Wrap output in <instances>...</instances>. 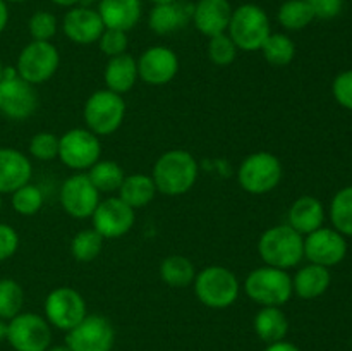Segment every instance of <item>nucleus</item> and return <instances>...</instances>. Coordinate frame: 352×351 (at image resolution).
Returning a JSON list of instances; mask_svg holds the SVG:
<instances>
[{"label": "nucleus", "instance_id": "nucleus-51", "mask_svg": "<svg viewBox=\"0 0 352 351\" xmlns=\"http://www.w3.org/2000/svg\"><path fill=\"white\" fill-rule=\"evenodd\" d=\"M0 210H2V196H0Z\"/></svg>", "mask_w": 352, "mask_h": 351}, {"label": "nucleus", "instance_id": "nucleus-18", "mask_svg": "<svg viewBox=\"0 0 352 351\" xmlns=\"http://www.w3.org/2000/svg\"><path fill=\"white\" fill-rule=\"evenodd\" d=\"M62 30L65 36L78 45H89L100 40L105 31L102 17L98 10L89 7H71L62 21Z\"/></svg>", "mask_w": 352, "mask_h": 351}, {"label": "nucleus", "instance_id": "nucleus-9", "mask_svg": "<svg viewBox=\"0 0 352 351\" xmlns=\"http://www.w3.org/2000/svg\"><path fill=\"white\" fill-rule=\"evenodd\" d=\"M60 64V55L52 41L33 40L21 50L17 57L16 71L30 85L47 83L57 72Z\"/></svg>", "mask_w": 352, "mask_h": 351}, {"label": "nucleus", "instance_id": "nucleus-32", "mask_svg": "<svg viewBox=\"0 0 352 351\" xmlns=\"http://www.w3.org/2000/svg\"><path fill=\"white\" fill-rule=\"evenodd\" d=\"M330 220L333 229L352 237V186L340 189L330 203Z\"/></svg>", "mask_w": 352, "mask_h": 351}, {"label": "nucleus", "instance_id": "nucleus-45", "mask_svg": "<svg viewBox=\"0 0 352 351\" xmlns=\"http://www.w3.org/2000/svg\"><path fill=\"white\" fill-rule=\"evenodd\" d=\"M52 2L60 7H76V3H79L81 0H52Z\"/></svg>", "mask_w": 352, "mask_h": 351}, {"label": "nucleus", "instance_id": "nucleus-4", "mask_svg": "<svg viewBox=\"0 0 352 351\" xmlns=\"http://www.w3.org/2000/svg\"><path fill=\"white\" fill-rule=\"evenodd\" d=\"M195 295L208 308H227L239 296V281L230 268L210 265L196 274Z\"/></svg>", "mask_w": 352, "mask_h": 351}, {"label": "nucleus", "instance_id": "nucleus-37", "mask_svg": "<svg viewBox=\"0 0 352 351\" xmlns=\"http://www.w3.org/2000/svg\"><path fill=\"white\" fill-rule=\"evenodd\" d=\"M28 28H30V34L33 40L50 41L55 36V33H57V19H55L52 12L38 10V12L31 16Z\"/></svg>", "mask_w": 352, "mask_h": 351}, {"label": "nucleus", "instance_id": "nucleus-14", "mask_svg": "<svg viewBox=\"0 0 352 351\" xmlns=\"http://www.w3.org/2000/svg\"><path fill=\"white\" fill-rule=\"evenodd\" d=\"M91 217L93 229L102 234L103 240L126 236L134 226V209L124 203L119 196L100 202Z\"/></svg>", "mask_w": 352, "mask_h": 351}, {"label": "nucleus", "instance_id": "nucleus-34", "mask_svg": "<svg viewBox=\"0 0 352 351\" xmlns=\"http://www.w3.org/2000/svg\"><path fill=\"white\" fill-rule=\"evenodd\" d=\"M24 305V291L14 279H0V319L10 320L19 315Z\"/></svg>", "mask_w": 352, "mask_h": 351}, {"label": "nucleus", "instance_id": "nucleus-5", "mask_svg": "<svg viewBox=\"0 0 352 351\" xmlns=\"http://www.w3.org/2000/svg\"><path fill=\"white\" fill-rule=\"evenodd\" d=\"M124 116H126V102L122 95L110 89H98L93 93L86 100L82 109L86 126L96 136H109L116 133L122 124Z\"/></svg>", "mask_w": 352, "mask_h": 351}, {"label": "nucleus", "instance_id": "nucleus-24", "mask_svg": "<svg viewBox=\"0 0 352 351\" xmlns=\"http://www.w3.org/2000/svg\"><path fill=\"white\" fill-rule=\"evenodd\" d=\"M330 272L322 265L309 264L302 267L292 279V291L302 299H315L322 296L329 289Z\"/></svg>", "mask_w": 352, "mask_h": 351}, {"label": "nucleus", "instance_id": "nucleus-11", "mask_svg": "<svg viewBox=\"0 0 352 351\" xmlns=\"http://www.w3.org/2000/svg\"><path fill=\"white\" fill-rule=\"evenodd\" d=\"M7 341L16 351H47L52 343L50 323L36 313H19L7 323Z\"/></svg>", "mask_w": 352, "mask_h": 351}, {"label": "nucleus", "instance_id": "nucleus-17", "mask_svg": "<svg viewBox=\"0 0 352 351\" xmlns=\"http://www.w3.org/2000/svg\"><path fill=\"white\" fill-rule=\"evenodd\" d=\"M138 76L144 83L162 86L170 83L179 71V58L172 48L157 45L143 52L138 58Z\"/></svg>", "mask_w": 352, "mask_h": 351}, {"label": "nucleus", "instance_id": "nucleus-15", "mask_svg": "<svg viewBox=\"0 0 352 351\" xmlns=\"http://www.w3.org/2000/svg\"><path fill=\"white\" fill-rule=\"evenodd\" d=\"M100 203V191L88 174H74L60 188V205L74 219H88Z\"/></svg>", "mask_w": 352, "mask_h": 351}, {"label": "nucleus", "instance_id": "nucleus-3", "mask_svg": "<svg viewBox=\"0 0 352 351\" xmlns=\"http://www.w3.org/2000/svg\"><path fill=\"white\" fill-rule=\"evenodd\" d=\"M227 31L239 50L256 52L270 36V19L260 6L244 3L232 10Z\"/></svg>", "mask_w": 352, "mask_h": 351}, {"label": "nucleus", "instance_id": "nucleus-7", "mask_svg": "<svg viewBox=\"0 0 352 351\" xmlns=\"http://www.w3.org/2000/svg\"><path fill=\"white\" fill-rule=\"evenodd\" d=\"M282 164L275 155L258 151L244 158L237 171V181L246 193L265 195L280 184Z\"/></svg>", "mask_w": 352, "mask_h": 351}, {"label": "nucleus", "instance_id": "nucleus-16", "mask_svg": "<svg viewBox=\"0 0 352 351\" xmlns=\"http://www.w3.org/2000/svg\"><path fill=\"white\" fill-rule=\"evenodd\" d=\"M347 255L346 236L336 229L320 227L306 236L305 240V257L311 264L322 267H333L340 264Z\"/></svg>", "mask_w": 352, "mask_h": 351}, {"label": "nucleus", "instance_id": "nucleus-6", "mask_svg": "<svg viewBox=\"0 0 352 351\" xmlns=\"http://www.w3.org/2000/svg\"><path fill=\"white\" fill-rule=\"evenodd\" d=\"M246 295L263 306H282L292 296V277L282 268L265 267L250 272L244 282Z\"/></svg>", "mask_w": 352, "mask_h": 351}, {"label": "nucleus", "instance_id": "nucleus-47", "mask_svg": "<svg viewBox=\"0 0 352 351\" xmlns=\"http://www.w3.org/2000/svg\"><path fill=\"white\" fill-rule=\"evenodd\" d=\"M47 351H71L67 346H52Z\"/></svg>", "mask_w": 352, "mask_h": 351}, {"label": "nucleus", "instance_id": "nucleus-2", "mask_svg": "<svg viewBox=\"0 0 352 351\" xmlns=\"http://www.w3.org/2000/svg\"><path fill=\"white\" fill-rule=\"evenodd\" d=\"M258 253L268 267L287 270L305 258V240L289 224H280L261 234Z\"/></svg>", "mask_w": 352, "mask_h": 351}, {"label": "nucleus", "instance_id": "nucleus-10", "mask_svg": "<svg viewBox=\"0 0 352 351\" xmlns=\"http://www.w3.org/2000/svg\"><path fill=\"white\" fill-rule=\"evenodd\" d=\"M102 145L96 134L89 129L76 127L58 138V158L62 164L74 171H85L100 160Z\"/></svg>", "mask_w": 352, "mask_h": 351}, {"label": "nucleus", "instance_id": "nucleus-49", "mask_svg": "<svg viewBox=\"0 0 352 351\" xmlns=\"http://www.w3.org/2000/svg\"><path fill=\"white\" fill-rule=\"evenodd\" d=\"M2 76H3V65L2 62H0V79H2Z\"/></svg>", "mask_w": 352, "mask_h": 351}, {"label": "nucleus", "instance_id": "nucleus-50", "mask_svg": "<svg viewBox=\"0 0 352 351\" xmlns=\"http://www.w3.org/2000/svg\"><path fill=\"white\" fill-rule=\"evenodd\" d=\"M6 2H14V3H17V2H24V0H6Z\"/></svg>", "mask_w": 352, "mask_h": 351}, {"label": "nucleus", "instance_id": "nucleus-22", "mask_svg": "<svg viewBox=\"0 0 352 351\" xmlns=\"http://www.w3.org/2000/svg\"><path fill=\"white\" fill-rule=\"evenodd\" d=\"M323 220H325V209L315 196H301L289 209V226L305 236L320 229Z\"/></svg>", "mask_w": 352, "mask_h": 351}, {"label": "nucleus", "instance_id": "nucleus-39", "mask_svg": "<svg viewBox=\"0 0 352 351\" xmlns=\"http://www.w3.org/2000/svg\"><path fill=\"white\" fill-rule=\"evenodd\" d=\"M127 43L129 41H127L126 31L109 30V28H105V31H103L98 40L100 50L105 55H109V57H117L120 54H126Z\"/></svg>", "mask_w": 352, "mask_h": 351}, {"label": "nucleus", "instance_id": "nucleus-36", "mask_svg": "<svg viewBox=\"0 0 352 351\" xmlns=\"http://www.w3.org/2000/svg\"><path fill=\"white\" fill-rule=\"evenodd\" d=\"M237 50H239V48L236 47L232 38L227 33L217 34V36L210 38L208 57L215 65L226 67V65L232 64L237 57Z\"/></svg>", "mask_w": 352, "mask_h": 351}, {"label": "nucleus", "instance_id": "nucleus-20", "mask_svg": "<svg viewBox=\"0 0 352 351\" xmlns=\"http://www.w3.org/2000/svg\"><path fill=\"white\" fill-rule=\"evenodd\" d=\"M33 174L31 162L16 148H0V195L14 193L28 184Z\"/></svg>", "mask_w": 352, "mask_h": 351}, {"label": "nucleus", "instance_id": "nucleus-21", "mask_svg": "<svg viewBox=\"0 0 352 351\" xmlns=\"http://www.w3.org/2000/svg\"><path fill=\"white\" fill-rule=\"evenodd\" d=\"M98 14L105 28L127 33L140 23L143 3L141 0H100Z\"/></svg>", "mask_w": 352, "mask_h": 351}, {"label": "nucleus", "instance_id": "nucleus-29", "mask_svg": "<svg viewBox=\"0 0 352 351\" xmlns=\"http://www.w3.org/2000/svg\"><path fill=\"white\" fill-rule=\"evenodd\" d=\"M88 178L100 193H113L119 191L126 176H124L122 167L117 162L98 160L89 167Z\"/></svg>", "mask_w": 352, "mask_h": 351}, {"label": "nucleus", "instance_id": "nucleus-48", "mask_svg": "<svg viewBox=\"0 0 352 351\" xmlns=\"http://www.w3.org/2000/svg\"><path fill=\"white\" fill-rule=\"evenodd\" d=\"M153 2L155 6H160V3H172V2H177V0H150Z\"/></svg>", "mask_w": 352, "mask_h": 351}, {"label": "nucleus", "instance_id": "nucleus-28", "mask_svg": "<svg viewBox=\"0 0 352 351\" xmlns=\"http://www.w3.org/2000/svg\"><path fill=\"white\" fill-rule=\"evenodd\" d=\"M160 277L170 288H188L195 282L196 268L184 255H170L160 265Z\"/></svg>", "mask_w": 352, "mask_h": 351}, {"label": "nucleus", "instance_id": "nucleus-38", "mask_svg": "<svg viewBox=\"0 0 352 351\" xmlns=\"http://www.w3.org/2000/svg\"><path fill=\"white\" fill-rule=\"evenodd\" d=\"M30 151L38 160H52L58 157V138L47 131L36 133L30 141Z\"/></svg>", "mask_w": 352, "mask_h": 351}, {"label": "nucleus", "instance_id": "nucleus-35", "mask_svg": "<svg viewBox=\"0 0 352 351\" xmlns=\"http://www.w3.org/2000/svg\"><path fill=\"white\" fill-rule=\"evenodd\" d=\"M43 205V193L38 186L24 184L12 193V209L21 215H34Z\"/></svg>", "mask_w": 352, "mask_h": 351}, {"label": "nucleus", "instance_id": "nucleus-42", "mask_svg": "<svg viewBox=\"0 0 352 351\" xmlns=\"http://www.w3.org/2000/svg\"><path fill=\"white\" fill-rule=\"evenodd\" d=\"M306 2L318 19H333L339 16L344 7V0H306Z\"/></svg>", "mask_w": 352, "mask_h": 351}, {"label": "nucleus", "instance_id": "nucleus-44", "mask_svg": "<svg viewBox=\"0 0 352 351\" xmlns=\"http://www.w3.org/2000/svg\"><path fill=\"white\" fill-rule=\"evenodd\" d=\"M7 23H9V9H7L6 0H0V33L6 30Z\"/></svg>", "mask_w": 352, "mask_h": 351}, {"label": "nucleus", "instance_id": "nucleus-41", "mask_svg": "<svg viewBox=\"0 0 352 351\" xmlns=\"http://www.w3.org/2000/svg\"><path fill=\"white\" fill-rule=\"evenodd\" d=\"M19 246V236L9 224H0V262L12 257Z\"/></svg>", "mask_w": 352, "mask_h": 351}, {"label": "nucleus", "instance_id": "nucleus-43", "mask_svg": "<svg viewBox=\"0 0 352 351\" xmlns=\"http://www.w3.org/2000/svg\"><path fill=\"white\" fill-rule=\"evenodd\" d=\"M265 351H301L296 344L287 343V341H278V343L268 344V348Z\"/></svg>", "mask_w": 352, "mask_h": 351}, {"label": "nucleus", "instance_id": "nucleus-30", "mask_svg": "<svg viewBox=\"0 0 352 351\" xmlns=\"http://www.w3.org/2000/svg\"><path fill=\"white\" fill-rule=\"evenodd\" d=\"M260 50L263 52V57L268 64L275 67H285L294 61L296 45L287 34L270 33Z\"/></svg>", "mask_w": 352, "mask_h": 351}, {"label": "nucleus", "instance_id": "nucleus-33", "mask_svg": "<svg viewBox=\"0 0 352 351\" xmlns=\"http://www.w3.org/2000/svg\"><path fill=\"white\" fill-rule=\"evenodd\" d=\"M102 234L96 233L95 229H85L79 231V233L72 237L71 253L78 262L88 264V262H93L100 253H102Z\"/></svg>", "mask_w": 352, "mask_h": 351}, {"label": "nucleus", "instance_id": "nucleus-31", "mask_svg": "<svg viewBox=\"0 0 352 351\" xmlns=\"http://www.w3.org/2000/svg\"><path fill=\"white\" fill-rule=\"evenodd\" d=\"M277 19L285 30L299 31L311 24V21L315 19V14H313L311 7L308 6L306 0H287L278 9Z\"/></svg>", "mask_w": 352, "mask_h": 351}, {"label": "nucleus", "instance_id": "nucleus-19", "mask_svg": "<svg viewBox=\"0 0 352 351\" xmlns=\"http://www.w3.org/2000/svg\"><path fill=\"white\" fill-rule=\"evenodd\" d=\"M232 10L229 0H198L192 7L191 17L196 30L212 38L227 33Z\"/></svg>", "mask_w": 352, "mask_h": 351}, {"label": "nucleus", "instance_id": "nucleus-1", "mask_svg": "<svg viewBox=\"0 0 352 351\" xmlns=\"http://www.w3.org/2000/svg\"><path fill=\"white\" fill-rule=\"evenodd\" d=\"M151 179L157 186V191L164 195H184L198 179V162L186 150L165 151L155 162Z\"/></svg>", "mask_w": 352, "mask_h": 351}, {"label": "nucleus", "instance_id": "nucleus-46", "mask_svg": "<svg viewBox=\"0 0 352 351\" xmlns=\"http://www.w3.org/2000/svg\"><path fill=\"white\" fill-rule=\"evenodd\" d=\"M7 339V322L3 319H0V343Z\"/></svg>", "mask_w": 352, "mask_h": 351}, {"label": "nucleus", "instance_id": "nucleus-8", "mask_svg": "<svg viewBox=\"0 0 352 351\" xmlns=\"http://www.w3.org/2000/svg\"><path fill=\"white\" fill-rule=\"evenodd\" d=\"M38 107V95L33 85L17 74L16 67H3L0 79V112L16 120L28 119Z\"/></svg>", "mask_w": 352, "mask_h": 351}, {"label": "nucleus", "instance_id": "nucleus-13", "mask_svg": "<svg viewBox=\"0 0 352 351\" xmlns=\"http://www.w3.org/2000/svg\"><path fill=\"white\" fill-rule=\"evenodd\" d=\"M116 341L113 327L105 317L86 315L65 337L71 351H110Z\"/></svg>", "mask_w": 352, "mask_h": 351}, {"label": "nucleus", "instance_id": "nucleus-26", "mask_svg": "<svg viewBox=\"0 0 352 351\" xmlns=\"http://www.w3.org/2000/svg\"><path fill=\"white\" fill-rule=\"evenodd\" d=\"M155 195H157V186L151 176L146 174L126 176L119 188V198L134 210L146 206L155 198Z\"/></svg>", "mask_w": 352, "mask_h": 351}, {"label": "nucleus", "instance_id": "nucleus-23", "mask_svg": "<svg viewBox=\"0 0 352 351\" xmlns=\"http://www.w3.org/2000/svg\"><path fill=\"white\" fill-rule=\"evenodd\" d=\"M105 85L107 89L113 93L131 92L138 81V62L133 55L120 54L117 57H110L105 67Z\"/></svg>", "mask_w": 352, "mask_h": 351}, {"label": "nucleus", "instance_id": "nucleus-40", "mask_svg": "<svg viewBox=\"0 0 352 351\" xmlns=\"http://www.w3.org/2000/svg\"><path fill=\"white\" fill-rule=\"evenodd\" d=\"M333 98L337 103L344 107V109L352 110V69L351 71H344L333 79L332 85Z\"/></svg>", "mask_w": 352, "mask_h": 351}, {"label": "nucleus", "instance_id": "nucleus-12", "mask_svg": "<svg viewBox=\"0 0 352 351\" xmlns=\"http://www.w3.org/2000/svg\"><path fill=\"white\" fill-rule=\"evenodd\" d=\"M47 322L60 330H71L86 317V301L79 291L60 286L48 292L45 299Z\"/></svg>", "mask_w": 352, "mask_h": 351}, {"label": "nucleus", "instance_id": "nucleus-25", "mask_svg": "<svg viewBox=\"0 0 352 351\" xmlns=\"http://www.w3.org/2000/svg\"><path fill=\"white\" fill-rule=\"evenodd\" d=\"M254 330L267 344L284 341L289 330V320L278 306H263L254 317Z\"/></svg>", "mask_w": 352, "mask_h": 351}, {"label": "nucleus", "instance_id": "nucleus-27", "mask_svg": "<svg viewBox=\"0 0 352 351\" xmlns=\"http://www.w3.org/2000/svg\"><path fill=\"white\" fill-rule=\"evenodd\" d=\"M191 12L192 10L188 12V9L179 2L160 3L151 9L148 23L157 34H168L174 33L175 30H181Z\"/></svg>", "mask_w": 352, "mask_h": 351}]
</instances>
